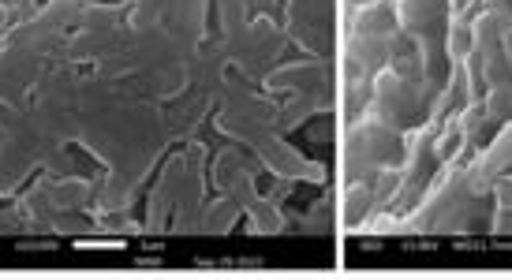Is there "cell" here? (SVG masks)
<instances>
[{
    "label": "cell",
    "mask_w": 512,
    "mask_h": 280,
    "mask_svg": "<svg viewBox=\"0 0 512 280\" xmlns=\"http://www.w3.org/2000/svg\"><path fill=\"white\" fill-rule=\"evenodd\" d=\"M45 4H53V0H34V8H38V12H42ZM98 4H124V0H98Z\"/></svg>",
    "instance_id": "1"
}]
</instances>
